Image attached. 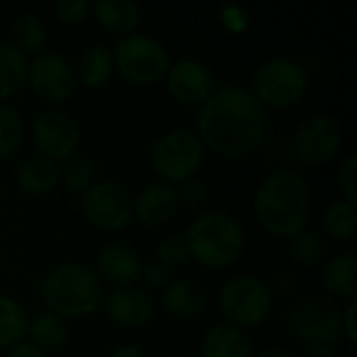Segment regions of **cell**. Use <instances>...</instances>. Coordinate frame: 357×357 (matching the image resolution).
I'll return each mask as SVG.
<instances>
[{
    "instance_id": "1",
    "label": "cell",
    "mask_w": 357,
    "mask_h": 357,
    "mask_svg": "<svg viewBox=\"0 0 357 357\" xmlns=\"http://www.w3.org/2000/svg\"><path fill=\"white\" fill-rule=\"evenodd\" d=\"M197 126L203 146L224 157H243L264 142L268 115L251 90L226 84L201 105Z\"/></svg>"
},
{
    "instance_id": "42",
    "label": "cell",
    "mask_w": 357,
    "mask_h": 357,
    "mask_svg": "<svg viewBox=\"0 0 357 357\" xmlns=\"http://www.w3.org/2000/svg\"><path fill=\"white\" fill-rule=\"evenodd\" d=\"M307 357H337V354L331 347H312Z\"/></svg>"
},
{
    "instance_id": "6",
    "label": "cell",
    "mask_w": 357,
    "mask_h": 357,
    "mask_svg": "<svg viewBox=\"0 0 357 357\" xmlns=\"http://www.w3.org/2000/svg\"><path fill=\"white\" fill-rule=\"evenodd\" d=\"M111 54L113 65L121 73V77L138 86H151L159 82L161 77H165L172 65L165 46L157 38L144 33L121 38Z\"/></svg>"
},
{
    "instance_id": "23",
    "label": "cell",
    "mask_w": 357,
    "mask_h": 357,
    "mask_svg": "<svg viewBox=\"0 0 357 357\" xmlns=\"http://www.w3.org/2000/svg\"><path fill=\"white\" fill-rule=\"evenodd\" d=\"M322 282L326 291L337 297L356 299L357 295V257L354 253H341L331 257L322 268Z\"/></svg>"
},
{
    "instance_id": "4",
    "label": "cell",
    "mask_w": 357,
    "mask_h": 357,
    "mask_svg": "<svg viewBox=\"0 0 357 357\" xmlns=\"http://www.w3.org/2000/svg\"><path fill=\"white\" fill-rule=\"evenodd\" d=\"M184 241L188 255L211 270H224L236 264L245 249L241 224L224 211H207L195 218L186 228Z\"/></svg>"
},
{
    "instance_id": "43",
    "label": "cell",
    "mask_w": 357,
    "mask_h": 357,
    "mask_svg": "<svg viewBox=\"0 0 357 357\" xmlns=\"http://www.w3.org/2000/svg\"><path fill=\"white\" fill-rule=\"evenodd\" d=\"M257 357H297V356H293L291 351H284V349H266V351H261Z\"/></svg>"
},
{
    "instance_id": "19",
    "label": "cell",
    "mask_w": 357,
    "mask_h": 357,
    "mask_svg": "<svg viewBox=\"0 0 357 357\" xmlns=\"http://www.w3.org/2000/svg\"><path fill=\"white\" fill-rule=\"evenodd\" d=\"M201 357H253V343L243 328L218 324L205 335Z\"/></svg>"
},
{
    "instance_id": "11",
    "label": "cell",
    "mask_w": 357,
    "mask_h": 357,
    "mask_svg": "<svg viewBox=\"0 0 357 357\" xmlns=\"http://www.w3.org/2000/svg\"><path fill=\"white\" fill-rule=\"evenodd\" d=\"M31 138L40 157L48 161H67L79 144V126L65 109L42 111L31 128Z\"/></svg>"
},
{
    "instance_id": "33",
    "label": "cell",
    "mask_w": 357,
    "mask_h": 357,
    "mask_svg": "<svg viewBox=\"0 0 357 357\" xmlns=\"http://www.w3.org/2000/svg\"><path fill=\"white\" fill-rule=\"evenodd\" d=\"M90 2L88 0H59L54 4V15L65 25H77L88 17Z\"/></svg>"
},
{
    "instance_id": "26",
    "label": "cell",
    "mask_w": 357,
    "mask_h": 357,
    "mask_svg": "<svg viewBox=\"0 0 357 357\" xmlns=\"http://www.w3.org/2000/svg\"><path fill=\"white\" fill-rule=\"evenodd\" d=\"M27 314L8 295L0 293V349H10L27 335Z\"/></svg>"
},
{
    "instance_id": "13",
    "label": "cell",
    "mask_w": 357,
    "mask_h": 357,
    "mask_svg": "<svg viewBox=\"0 0 357 357\" xmlns=\"http://www.w3.org/2000/svg\"><path fill=\"white\" fill-rule=\"evenodd\" d=\"M295 153L303 163H326L341 149V128L328 115H312L295 132Z\"/></svg>"
},
{
    "instance_id": "3",
    "label": "cell",
    "mask_w": 357,
    "mask_h": 357,
    "mask_svg": "<svg viewBox=\"0 0 357 357\" xmlns=\"http://www.w3.org/2000/svg\"><path fill=\"white\" fill-rule=\"evenodd\" d=\"M42 301L50 314L65 318H86L105 303L100 276L82 261H65L52 268L42 282Z\"/></svg>"
},
{
    "instance_id": "41",
    "label": "cell",
    "mask_w": 357,
    "mask_h": 357,
    "mask_svg": "<svg viewBox=\"0 0 357 357\" xmlns=\"http://www.w3.org/2000/svg\"><path fill=\"white\" fill-rule=\"evenodd\" d=\"M111 357H146V354L138 345H121L111 354Z\"/></svg>"
},
{
    "instance_id": "28",
    "label": "cell",
    "mask_w": 357,
    "mask_h": 357,
    "mask_svg": "<svg viewBox=\"0 0 357 357\" xmlns=\"http://www.w3.org/2000/svg\"><path fill=\"white\" fill-rule=\"evenodd\" d=\"M324 228L326 232L341 243L354 241L357 228V209L356 205L347 201H337L326 209L324 215Z\"/></svg>"
},
{
    "instance_id": "9",
    "label": "cell",
    "mask_w": 357,
    "mask_h": 357,
    "mask_svg": "<svg viewBox=\"0 0 357 357\" xmlns=\"http://www.w3.org/2000/svg\"><path fill=\"white\" fill-rule=\"evenodd\" d=\"M295 335L312 347H333L341 337V310L324 295H307L289 310Z\"/></svg>"
},
{
    "instance_id": "37",
    "label": "cell",
    "mask_w": 357,
    "mask_h": 357,
    "mask_svg": "<svg viewBox=\"0 0 357 357\" xmlns=\"http://www.w3.org/2000/svg\"><path fill=\"white\" fill-rule=\"evenodd\" d=\"M356 169H357V159L351 155L343 165H341V172H339V184H341V190L345 195V201L356 205L357 203V192H356Z\"/></svg>"
},
{
    "instance_id": "7",
    "label": "cell",
    "mask_w": 357,
    "mask_h": 357,
    "mask_svg": "<svg viewBox=\"0 0 357 357\" xmlns=\"http://www.w3.org/2000/svg\"><path fill=\"white\" fill-rule=\"evenodd\" d=\"M153 167L167 184H182L199 172L205 146L197 132L188 128H174L161 134L153 146Z\"/></svg>"
},
{
    "instance_id": "21",
    "label": "cell",
    "mask_w": 357,
    "mask_h": 357,
    "mask_svg": "<svg viewBox=\"0 0 357 357\" xmlns=\"http://www.w3.org/2000/svg\"><path fill=\"white\" fill-rule=\"evenodd\" d=\"M73 71H75V82H79L84 88L90 90L102 88L111 82V75L115 71L113 54L105 44H94L79 56Z\"/></svg>"
},
{
    "instance_id": "34",
    "label": "cell",
    "mask_w": 357,
    "mask_h": 357,
    "mask_svg": "<svg viewBox=\"0 0 357 357\" xmlns=\"http://www.w3.org/2000/svg\"><path fill=\"white\" fill-rule=\"evenodd\" d=\"M207 199V186L203 180L199 178H190L186 182H182L180 190H178V201L180 205L188 207V209H197L205 203Z\"/></svg>"
},
{
    "instance_id": "27",
    "label": "cell",
    "mask_w": 357,
    "mask_h": 357,
    "mask_svg": "<svg viewBox=\"0 0 357 357\" xmlns=\"http://www.w3.org/2000/svg\"><path fill=\"white\" fill-rule=\"evenodd\" d=\"M13 40H15V48L19 52H23L25 56L27 54H40L46 46V25L31 13H25L21 17L15 19L13 23Z\"/></svg>"
},
{
    "instance_id": "8",
    "label": "cell",
    "mask_w": 357,
    "mask_h": 357,
    "mask_svg": "<svg viewBox=\"0 0 357 357\" xmlns=\"http://www.w3.org/2000/svg\"><path fill=\"white\" fill-rule=\"evenodd\" d=\"M253 88V94L264 107H293L307 92V73L293 59H270L257 69Z\"/></svg>"
},
{
    "instance_id": "25",
    "label": "cell",
    "mask_w": 357,
    "mask_h": 357,
    "mask_svg": "<svg viewBox=\"0 0 357 357\" xmlns=\"http://www.w3.org/2000/svg\"><path fill=\"white\" fill-rule=\"evenodd\" d=\"M29 61L13 44L0 42V100L15 96L27 82Z\"/></svg>"
},
{
    "instance_id": "30",
    "label": "cell",
    "mask_w": 357,
    "mask_h": 357,
    "mask_svg": "<svg viewBox=\"0 0 357 357\" xmlns=\"http://www.w3.org/2000/svg\"><path fill=\"white\" fill-rule=\"evenodd\" d=\"M23 136L25 126L21 115L8 105H0V159L13 155L23 144Z\"/></svg>"
},
{
    "instance_id": "2",
    "label": "cell",
    "mask_w": 357,
    "mask_h": 357,
    "mask_svg": "<svg viewBox=\"0 0 357 357\" xmlns=\"http://www.w3.org/2000/svg\"><path fill=\"white\" fill-rule=\"evenodd\" d=\"M259 224L274 236H293L305 230L312 213V192L303 176L278 169L264 178L255 192Z\"/></svg>"
},
{
    "instance_id": "38",
    "label": "cell",
    "mask_w": 357,
    "mask_h": 357,
    "mask_svg": "<svg viewBox=\"0 0 357 357\" xmlns=\"http://www.w3.org/2000/svg\"><path fill=\"white\" fill-rule=\"evenodd\" d=\"M220 17H222V23H224L230 31L241 33V31H245V27H247V13H245L243 8H238V6H226V8H222Z\"/></svg>"
},
{
    "instance_id": "12",
    "label": "cell",
    "mask_w": 357,
    "mask_h": 357,
    "mask_svg": "<svg viewBox=\"0 0 357 357\" xmlns=\"http://www.w3.org/2000/svg\"><path fill=\"white\" fill-rule=\"evenodd\" d=\"M27 79L33 92L50 102L67 100L77 84L73 65L59 52H40L29 63Z\"/></svg>"
},
{
    "instance_id": "20",
    "label": "cell",
    "mask_w": 357,
    "mask_h": 357,
    "mask_svg": "<svg viewBox=\"0 0 357 357\" xmlns=\"http://www.w3.org/2000/svg\"><path fill=\"white\" fill-rule=\"evenodd\" d=\"M92 13L100 27L123 38L132 36L140 25V6L132 0H98Z\"/></svg>"
},
{
    "instance_id": "18",
    "label": "cell",
    "mask_w": 357,
    "mask_h": 357,
    "mask_svg": "<svg viewBox=\"0 0 357 357\" xmlns=\"http://www.w3.org/2000/svg\"><path fill=\"white\" fill-rule=\"evenodd\" d=\"M161 303L165 312L176 318H195L205 310L207 293L195 278H176L163 289Z\"/></svg>"
},
{
    "instance_id": "35",
    "label": "cell",
    "mask_w": 357,
    "mask_h": 357,
    "mask_svg": "<svg viewBox=\"0 0 357 357\" xmlns=\"http://www.w3.org/2000/svg\"><path fill=\"white\" fill-rule=\"evenodd\" d=\"M272 297H280V299H289L299 291V278L291 272H278L272 276L270 284H268Z\"/></svg>"
},
{
    "instance_id": "22",
    "label": "cell",
    "mask_w": 357,
    "mask_h": 357,
    "mask_svg": "<svg viewBox=\"0 0 357 357\" xmlns=\"http://www.w3.org/2000/svg\"><path fill=\"white\" fill-rule=\"evenodd\" d=\"M61 180V167L44 157L25 159L17 169V184L27 195H46Z\"/></svg>"
},
{
    "instance_id": "15",
    "label": "cell",
    "mask_w": 357,
    "mask_h": 357,
    "mask_svg": "<svg viewBox=\"0 0 357 357\" xmlns=\"http://www.w3.org/2000/svg\"><path fill=\"white\" fill-rule=\"evenodd\" d=\"M96 268L100 280H107L115 289L136 287L142 278V257L140 253L126 243H109L96 255Z\"/></svg>"
},
{
    "instance_id": "32",
    "label": "cell",
    "mask_w": 357,
    "mask_h": 357,
    "mask_svg": "<svg viewBox=\"0 0 357 357\" xmlns=\"http://www.w3.org/2000/svg\"><path fill=\"white\" fill-rule=\"evenodd\" d=\"M157 255H159V261L165 264L167 268L184 266L188 261V257H190L186 241L182 236H165L157 245Z\"/></svg>"
},
{
    "instance_id": "39",
    "label": "cell",
    "mask_w": 357,
    "mask_h": 357,
    "mask_svg": "<svg viewBox=\"0 0 357 357\" xmlns=\"http://www.w3.org/2000/svg\"><path fill=\"white\" fill-rule=\"evenodd\" d=\"M356 314H357V301L349 299V305L345 310V314H341V331H345L349 341H357V328H356Z\"/></svg>"
},
{
    "instance_id": "16",
    "label": "cell",
    "mask_w": 357,
    "mask_h": 357,
    "mask_svg": "<svg viewBox=\"0 0 357 357\" xmlns=\"http://www.w3.org/2000/svg\"><path fill=\"white\" fill-rule=\"evenodd\" d=\"M107 316L126 328H138L153 320L155 316V301L153 297L140 287H123L115 289L111 295L105 297Z\"/></svg>"
},
{
    "instance_id": "5",
    "label": "cell",
    "mask_w": 357,
    "mask_h": 357,
    "mask_svg": "<svg viewBox=\"0 0 357 357\" xmlns=\"http://www.w3.org/2000/svg\"><path fill=\"white\" fill-rule=\"evenodd\" d=\"M218 303L228 324L236 328H253L270 318L274 297L264 280L245 274L222 284Z\"/></svg>"
},
{
    "instance_id": "31",
    "label": "cell",
    "mask_w": 357,
    "mask_h": 357,
    "mask_svg": "<svg viewBox=\"0 0 357 357\" xmlns=\"http://www.w3.org/2000/svg\"><path fill=\"white\" fill-rule=\"evenodd\" d=\"M61 180L71 192H86L94 184V169L92 161L82 155H73L65 161L61 169Z\"/></svg>"
},
{
    "instance_id": "29",
    "label": "cell",
    "mask_w": 357,
    "mask_h": 357,
    "mask_svg": "<svg viewBox=\"0 0 357 357\" xmlns=\"http://www.w3.org/2000/svg\"><path fill=\"white\" fill-rule=\"evenodd\" d=\"M289 255L301 268H316L324 259V243L316 232L301 230L291 236Z\"/></svg>"
},
{
    "instance_id": "24",
    "label": "cell",
    "mask_w": 357,
    "mask_h": 357,
    "mask_svg": "<svg viewBox=\"0 0 357 357\" xmlns=\"http://www.w3.org/2000/svg\"><path fill=\"white\" fill-rule=\"evenodd\" d=\"M27 335H29L31 343L46 354V351H56L63 345H67V341L71 337V328H69L67 320H63L61 316L44 312V314H38L27 324Z\"/></svg>"
},
{
    "instance_id": "17",
    "label": "cell",
    "mask_w": 357,
    "mask_h": 357,
    "mask_svg": "<svg viewBox=\"0 0 357 357\" xmlns=\"http://www.w3.org/2000/svg\"><path fill=\"white\" fill-rule=\"evenodd\" d=\"M180 209L178 190L167 182H151L134 199V215L146 226L167 224Z\"/></svg>"
},
{
    "instance_id": "40",
    "label": "cell",
    "mask_w": 357,
    "mask_h": 357,
    "mask_svg": "<svg viewBox=\"0 0 357 357\" xmlns=\"http://www.w3.org/2000/svg\"><path fill=\"white\" fill-rule=\"evenodd\" d=\"M4 357H46V354L40 347H36L31 341H21V343L13 345Z\"/></svg>"
},
{
    "instance_id": "36",
    "label": "cell",
    "mask_w": 357,
    "mask_h": 357,
    "mask_svg": "<svg viewBox=\"0 0 357 357\" xmlns=\"http://www.w3.org/2000/svg\"><path fill=\"white\" fill-rule=\"evenodd\" d=\"M142 280L151 289H165L172 282V268L161 261H151L142 268Z\"/></svg>"
},
{
    "instance_id": "14",
    "label": "cell",
    "mask_w": 357,
    "mask_h": 357,
    "mask_svg": "<svg viewBox=\"0 0 357 357\" xmlns=\"http://www.w3.org/2000/svg\"><path fill=\"white\" fill-rule=\"evenodd\" d=\"M165 86L174 100L186 107L203 105L215 90L213 71L209 69V65L197 59H182L169 65L165 73Z\"/></svg>"
},
{
    "instance_id": "10",
    "label": "cell",
    "mask_w": 357,
    "mask_h": 357,
    "mask_svg": "<svg viewBox=\"0 0 357 357\" xmlns=\"http://www.w3.org/2000/svg\"><path fill=\"white\" fill-rule=\"evenodd\" d=\"M84 218L98 230L115 232L128 226L134 215V199L113 180L94 182L79 199Z\"/></svg>"
}]
</instances>
